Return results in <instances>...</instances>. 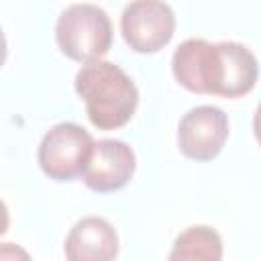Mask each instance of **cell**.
Instances as JSON below:
<instances>
[{
    "mask_svg": "<svg viewBox=\"0 0 261 261\" xmlns=\"http://www.w3.org/2000/svg\"><path fill=\"white\" fill-rule=\"evenodd\" d=\"M171 73L188 92L241 98L255 88L259 63L243 43L186 39L171 55Z\"/></svg>",
    "mask_w": 261,
    "mask_h": 261,
    "instance_id": "obj_1",
    "label": "cell"
},
{
    "mask_svg": "<svg viewBox=\"0 0 261 261\" xmlns=\"http://www.w3.org/2000/svg\"><path fill=\"white\" fill-rule=\"evenodd\" d=\"M86 114L98 130H116L130 122L139 106V90L130 75L112 61H92L77 69L73 80Z\"/></svg>",
    "mask_w": 261,
    "mask_h": 261,
    "instance_id": "obj_2",
    "label": "cell"
},
{
    "mask_svg": "<svg viewBox=\"0 0 261 261\" xmlns=\"http://www.w3.org/2000/svg\"><path fill=\"white\" fill-rule=\"evenodd\" d=\"M55 43L59 51L77 61H100L112 47V22L104 8L96 4H71L55 22Z\"/></svg>",
    "mask_w": 261,
    "mask_h": 261,
    "instance_id": "obj_3",
    "label": "cell"
},
{
    "mask_svg": "<svg viewBox=\"0 0 261 261\" xmlns=\"http://www.w3.org/2000/svg\"><path fill=\"white\" fill-rule=\"evenodd\" d=\"M94 149L92 135L77 122H57L41 139L37 161L41 171L55 181L82 177Z\"/></svg>",
    "mask_w": 261,
    "mask_h": 261,
    "instance_id": "obj_4",
    "label": "cell"
},
{
    "mask_svg": "<svg viewBox=\"0 0 261 261\" xmlns=\"http://www.w3.org/2000/svg\"><path fill=\"white\" fill-rule=\"evenodd\" d=\"M120 33L135 53H157L175 33V14L167 2L137 0L122 8Z\"/></svg>",
    "mask_w": 261,
    "mask_h": 261,
    "instance_id": "obj_5",
    "label": "cell"
},
{
    "mask_svg": "<svg viewBox=\"0 0 261 261\" xmlns=\"http://www.w3.org/2000/svg\"><path fill=\"white\" fill-rule=\"evenodd\" d=\"M228 116L222 108L202 104L190 108L177 124L179 153L192 161H212L228 139Z\"/></svg>",
    "mask_w": 261,
    "mask_h": 261,
    "instance_id": "obj_6",
    "label": "cell"
},
{
    "mask_svg": "<svg viewBox=\"0 0 261 261\" xmlns=\"http://www.w3.org/2000/svg\"><path fill=\"white\" fill-rule=\"evenodd\" d=\"M135 151L120 139L94 141V149L86 171L82 175L88 190L96 194H110L122 190L135 175Z\"/></svg>",
    "mask_w": 261,
    "mask_h": 261,
    "instance_id": "obj_7",
    "label": "cell"
},
{
    "mask_svg": "<svg viewBox=\"0 0 261 261\" xmlns=\"http://www.w3.org/2000/svg\"><path fill=\"white\" fill-rule=\"evenodd\" d=\"M67 261H116L118 234L102 216H84L67 232L63 243Z\"/></svg>",
    "mask_w": 261,
    "mask_h": 261,
    "instance_id": "obj_8",
    "label": "cell"
},
{
    "mask_svg": "<svg viewBox=\"0 0 261 261\" xmlns=\"http://www.w3.org/2000/svg\"><path fill=\"white\" fill-rule=\"evenodd\" d=\"M167 261H222V239L208 224L188 226L175 237Z\"/></svg>",
    "mask_w": 261,
    "mask_h": 261,
    "instance_id": "obj_9",
    "label": "cell"
},
{
    "mask_svg": "<svg viewBox=\"0 0 261 261\" xmlns=\"http://www.w3.org/2000/svg\"><path fill=\"white\" fill-rule=\"evenodd\" d=\"M0 261H33L29 251L14 243H0Z\"/></svg>",
    "mask_w": 261,
    "mask_h": 261,
    "instance_id": "obj_10",
    "label": "cell"
},
{
    "mask_svg": "<svg viewBox=\"0 0 261 261\" xmlns=\"http://www.w3.org/2000/svg\"><path fill=\"white\" fill-rule=\"evenodd\" d=\"M10 226V214H8V208L6 204L0 200V234H4Z\"/></svg>",
    "mask_w": 261,
    "mask_h": 261,
    "instance_id": "obj_11",
    "label": "cell"
},
{
    "mask_svg": "<svg viewBox=\"0 0 261 261\" xmlns=\"http://www.w3.org/2000/svg\"><path fill=\"white\" fill-rule=\"evenodd\" d=\"M6 55H8V47H6V37L2 33V27H0V67L4 65L6 61Z\"/></svg>",
    "mask_w": 261,
    "mask_h": 261,
    "instance_id": "obj_12",
    "label": "cell"
}]
</instances>
